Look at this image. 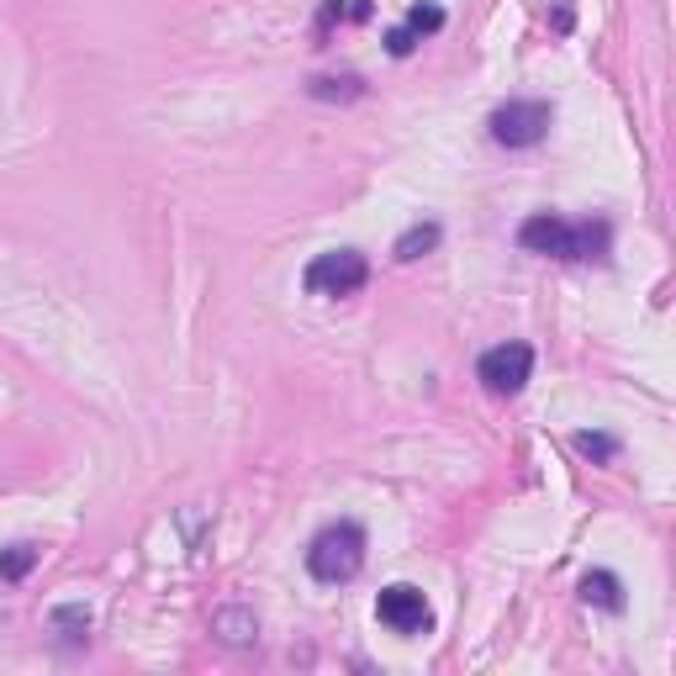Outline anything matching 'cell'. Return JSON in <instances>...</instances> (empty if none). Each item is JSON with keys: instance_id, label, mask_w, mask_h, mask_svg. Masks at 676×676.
<instances>
[{"instance_id": "6da1fadb", "label": "cell", "mask_w": 676, "mask_h": 676, "mask_svg": "<svg viewBox=\"0 0 676 676\" xmlns=\"http://www.w3.org/2000/svg\"><path fill=\"white\" fill-rule=\"evenodd\" d=\"M518 243L528 254H550V259H608V243H613V228L608 222H565L556 212H534L523 228H518Z\"/></svg>"}, {"instance_id": "7a4b0ae2", "label": "cell", "mask_w": 676, "mask_h": 676, "mask_svg": "<svg viewBox=\"0 0 676 676\" xmlns=\"http://www.w3.org/2000/svg\"><path fill=\"white\" fill-rule=\"evenodd\" d=\"M359 565H365V528H359L355 518L328 523L318 539L307 545V571H313V582H322V587L355 582Z\"/></svg>"}, {"instance_id": "3957f363", "label": "cell", "mask_w": 676, "mask_h": 676, "mask_svg": "<svg viewBox=\"0 0 676 676\" xmlns=\"http://www.w3.org/2000/svg\"><path fill=\"white\" fill-rule=\"evenodd\" d=\"M486 127H492V138H497L502 149H534V143L550 138L556 106H550V101H508V106L492 112Z\"/></svg>"}, {"instance_id": "277c9868", "label": "cell", "mask_w": 676, "mask_h": 676, "mask_svg": "<svg viewBox=\"0 0 676 676\" xmlns=\"http://www.w3.org/2000/svg\"><path fill=\"white\" fill-rule=\"evenodd\" d=\"M365 280H370V259L359 248H328L307 265L302 285L313 296H355V291H365Z\"/></svg>"}, {"instance_id": "5b68a950", "label": "cell", "mask_w": 676, "mask_h": 676, "mask_svg": "<svg viewBox=\"0 0 676 676\" xmlns=\"http://www.w3.org/2000/svg\"><path fill=\"white\" fill-rule=\"evenodd\" d=\"M375 618H381L392 635H407V639L434 629V608H429L423 587H412V582H392V587H381V597H375Z\"/></svg>"}, {"instance_id": "8992f818", "label": "cell", "mask_w": 676, "mask_h": 676, "mask_svg": "<svg viewBox=\"0 0 676 676\" xmlns=\"http://www.w3.org/2000/svg\"><path fill=\"white\" fill-rule=\"evenodd\" d=\"M476 375L492 397H518L528 386V375H534V349L528 344H497V349L481 355Z\"/></svg>"}, {"instance_id": "52a82bcc", "label": "cell", "mask_w": 676, "mask_h": 676, "mask_svg": "<svg viewBox=\"0 0 676 676\" xmlns=\"http://www.w3.org/2000/svg\"><path fill=\"white\" fill-rule=\"evenodd\" d=\"M582 602H592L602 613H618L624 608V582L613 571H587L582 576Z\"/></svg>"}, {"instance_id": "ba28073f", "label": "cell", "mask_w": 676, "mask_h": 676, "mask_svg": "<svg viewBox=\"0 0 676 676\" xmlns=\"http://www.w3.org/2000/svg\"><path fill=\"white\" fill-rule=\"evenodd\" d=\"M212 635L222 639V645H254V639H259V618H254L248 608H222V613L212 618Z\"/></svg>"}, {"instance_id": "9c48e42d", "label": "cell", "mask_w": 676, "mask_h": 676, "mask_svg": "<svg viewBox=\"0 0 676 676\" xmlns=\"http://www.w3.org/2000/svg\"><path fill=\"white\" fill-rule=\"evenodd\" d=\"M438 239H444V228H438V222H412V228H407V233L397 239V248H392V254H397L401 265H412V259L434 254Z\"/></svg>"}, {"instance_id": "30bf717a", "label": "cell", "mask_w": 676, "mask_h": 676, "mask_svg": "<svg viewBox=\"0 0 676 676\" xmlns=\"http://www.w3.org/2000/svg\"><path fill=\"white\" fill-rule=\"evenodd\" d=\"M307 95H313V101H359V95H365V80H359V75H318V80L307 85Z\"/></svg>"}, {"instance_id": "8fae6325", "label": "cell", "mask_w": 676, "mask_h": 676, "mask_svg": "<svg viewBox=\"0 0 676 676\" xmlns=\"http://www.w3.org/2000/svg\"><path fill=\"white\" fill-rule=\"evenodd\" d=\"M48 624L64 639H85L90 635V608H85V602H59V608L48 613Z\"/></svg>"}, {"instance_id": "7c38bea8", "label": "cell", "mask_w": 676, "mask_h": 676, "mask_svg": "<svg viewBox=\"0 0 676 676\" xmlns=\"http://www.w3.org/2000/svg\"><path fill=\"white\" fill-rule=\"evenodd\" d=\"M38 545H5L0 550V582H22V576H33V565H38Z\"/></svg>"}, {"instance_id": "4fadbf2b", "label": "cell", "mask_w": 676, "mask_h": 676, "mask_svg": "<svg viewBox=\"0 0 676 676\" xmlns=\"http://www.w3.org/2000/svg\"><path fill=\"white\" fill-rule=\"evenodd\" d=\"M370 0H322V16H318V27L328 33L333 22H370Z\"/></svg>"}, {"instance_id": "5bb4252c", "label": "cell", "mask_w": 676, "mask_h": 676, "mask_svg": "<svg viewBox=\"0 0 676 676\" xmlns=\"http://www.w3.org/2000/svg\"><path fill=\"white\" fill-rule=\"evenodd\" d=\"M571 444H576L587 460H597V465H608V460L618 455V438H613V434H592V429H587V434H576Z\"/></svg>"}, {"instance_id": "9a60e30c", "label": "cell", "mask_w": 676, "mask_h": 676, "mask_svg": "<svg viewBox=\"0 0 676 676\" xmlns=\"http://www.w3.org/2000/svg\"><path fill=\"white\" fill-rule=\"evenodd\" d=\"M401 27H412L418 38H429V33H438V27H444V11H438L434 0H418V5L407 11V22H401Z\"/></svg>"}, {"instance_id": "2e32d148", "label": "cell", "mask_w": 676, "mask_h": 676, "mask_svg": "<svg viewBox=\"0 0 676 676\" xmlns=\"http://www.w3.org/2000/svg\"><path fill=\"white\" fill-rule=\"evenodd\" d=\"M412 48H418V33H412V27H392V33H386V53H392V59H407Z\"/></svg>"}]
</instances>
